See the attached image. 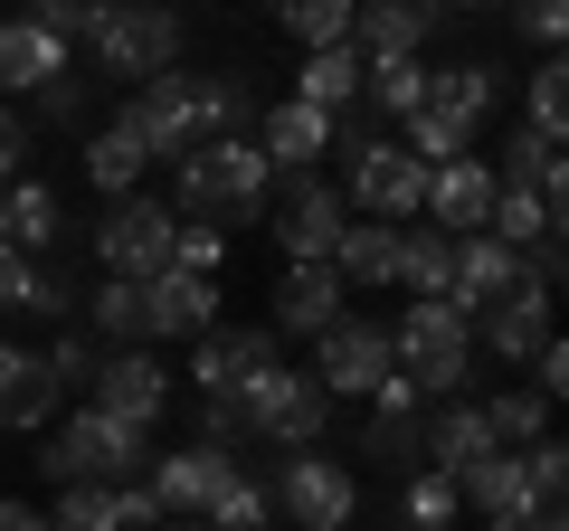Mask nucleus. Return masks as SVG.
Masks as SVG:
<instances>
[{"label": "nucleus", "mask_w": 569, "mask_h": 531, "mask_svg": "<svg viewBox=\"0 0 569 531\" xmlns=\"http://www.w3.org/2000/svg\"><path fill=\"white\" fill-rule=\"evenodd\" d=\"M569 67L560 58H541V67H531V86H522V104H531V133H550V143H560V114H569Z\"/></svg>", "instance_id": "nucleus-42"}, {"label": "nucleus", "mask_w": 569, "mask_h": 531, "mask_svg": "<svg viewBox=\"0 0 569 531\" xmlns=\"http://www.w3.org/2000/svg\"><path fill=\"white\" fill-rule=\"evenodd\" d=\"M20 162H29V123L10 114V104H0V190L20 181Z\"/></svg>", "instance_id": "nucleus-49"}, {"label": "nucleus", "mask_w": 569, "mask_h": 531, "mask_svg": "<svg viewBox=\"0 0 569 531\" xmlns=\"http://www.w3.org/2000/svg\"><path fill=\"white\" fill-rule=\"evenodd\" d=\"M493 104H503V67L456 58V67H427V96H418V114H408V123H437L447 143H475V133L493 123Z\"/></svg>", "instance_id": "nucleus-10"}, {"label": "nucleus", "mask_w": 569, "mask_h": 531, "mask_svg": "<svg viewBox=\"0 0 569 531\" xmlns=\"http://www.w3.org/2000/svg\"><path fill=\"white\" fill-rule=\"evenodd\" d=\"M238 418H247V447L305 455V447H323V428H332V389L313 380V370H295V361H266L257 380L238 389Z\"/></svg>", "instance_id": "nucleus-2"}, {"label": "nucleus", "mask_w": 569, "mask_h": 531, "mask_svg": "<svg viewBox=\"0 0 569 531\" xmlns=\"http://www.w3.org/2000/svg\"><path fill=\"white\" fill-rule=\"evenodd\" d=\"M456 503H475V512H503V503H531V493H522V455H512V447L475 455V465L456 474Z\"/></svg>", "instance_id": "nucleus-31"}, {"label": "nucleus", "mask_w": 569, "mask_h": 531, "mask_svg": "<svg viewBox=\"0 0 569 531\" xmlns=\"http://www.w3.org/2000/svg\"><path fill=\"white\" fill-rule=\"evenodd\" d=\"M20 285H29V257H20V247H0V313H20Z\"/></svg>", "instance_id": "nucleus-51"}, {"label": "nucleus", "mask_w": 569, "mask_h": 531, "mask_svg": "<svg viewBox=\"0 0 569 531\" xmlns=\"http://www.w3.org/2000/svg\"><path fill=\"white\" fill-rule=\"evenodd\" d=\"M389 370H399V380H418L427 399H456V389L475 380V332H466V313L408 304L399 323H389Z\"/></svg>", "instance_id": "nucleus-4"}, {"label": "nucleus", "mask_w": 569, "mask_h": 531, "mask_svg": "<svg viewBox=\"0 0 569 531\" xmlns=\"http://www.w3.org/2000/svg\"><path fill=\"white\" fill-rule=\"evenodd\" d=\"M39 361H48V380H58V389H86V380H96V361H104V351L86 342V332H58V342H48Z\"/></svg>", "instance_id": "nucleus-45"}, {"label": "nucleus", "mask_w": 569, "mask_h": 531, "mask_svg": "<svg viewBox=\"0 0 569 531\" xmlns=\"http://www.w3.org/2000/svg\"><path fill=\"white\" fill-rule=\"evenodd\" d=\"M86 48H96V67L114 86H142V77H162V67H181V10L171 0H114L86 29Z\"/></svg>", "instance_id": "nucleus-6"}, {"label": "nucleus", "mask_w": 569, "mask_h": 531, "mask_svg": "<svg viewBox=\"0 0 569 531\" xmlns=\"http://www.w3.org/2000/svg\"><path fill=\"white\" fill-rule=\"evenodd\" d=\"M332 152H342V200H351V219H389V228L418 219L427 171L408 162L399 133H370V143H332Z\"/></svg>", "instance_id": "nucleus-7"}, {"label": "nucleus", "mask_w": 569, "mask_h": 531, "mask_svg": "<svg viewBox=\"0 0 569 531\" xmlns=\"http://www.w3.org/2000/svg\"><path fill=\"white\" fill-rule=\"evenodd\" d=\"M512 285H531V275H522V257H512L503 238H485V228H475V238H456V275H447V294H437V304L475 323V313H485V304H503Z\"/></svg>", "instance_id": "nucleus-18"}, {"label": "nucleus", "mask_w": 569, "mask_h": 531, "mask_svg": "<svg viewBox=\"0 0 569 531\" xmlns=\"http://www.w3.org/2000/svg\"><path fill=\"white\" fill-rule=\"evenodd\" d=\"M276 10V29L295 48H342L351 39V0H266Z\"/></svg>", "instance_id": "nucleus-34"}, {"label": "nucleus", "mask_w": 569, "mask_h": 531, "mask_svg": "<svg viewBox=\"0 0 569 531\" xmlns=\"http://www.w3.org/2000/svg\"><path fill=\"white\" fill-rule=\"evenodd\" d=\"M209 323H219V275L162 266V275L142 285V332H162V342H200Z\"/></svg>", "instance_id": "nucleus-19"}, {"label": "nucleus", "mask_w": 569, "mask_h": 531, "mask_svg": "<svg viewBox=\"0 0 569 531\" xmlns=\"http://www.w3.org/2000/svg\"><path fill=\"white\" fill-rule=\"evenodd\" d=\"M152 531H209V522H152Z\"/></svg>", "instance_id": "nucleus-55"}, {"label": "nucleus", "mask_w": 569, "mask_h": 531, "mask_svg": "<svg viewBox=\"0 0 569 531\" xmlns=\"http://www.w3.org/2000/svg\"><path fill=\"white\" fill-rule=\"evenodd\" d=\"M142 465H152V437L123 428V418H104V409H77L58 428V447L39 455L48 484H142Z\"/></svg>", "instance_id": "nucleus-3"}, {"label": "nucleus", "mask_w": 569, "mask_h": 531, "mask_svg": "<svg viewBox=\"0 0 569 531\" xmlns=\"http://www.w3.org/2000/svg\"><path fill=\"white\" fill-rule=\"evenodd\" d=\"M20 313H48V323H67V313H86V294H77V275H67V257H29Z\"/></svg>", "instance_id": "nucleus-40"}, {"label": "nucleus", "mask_w": 569, "mask_h": 531, "mask_svg": "<svg viewBox=\"0 0 569 531\" xmlns=\"http://www.w3.org/2000/svg\"><path fill=\"white\" fill-rule=\"evenodd\" d=\"M123 123H133L142 133V152H152V162H181L190 143H209V123H200V77H190V67H162V77H142L133 96H123Z\"/></svg>", "instance_id": "nucleus-8"}, {"label": "nucleus", "mask_w": 569, "mask_h": 531, "mask_svg": "<svg viewBox=\"0 0 569 531\" xmlns=\"http://www.w3.org/2000/svg\"><path fill=\"white\" fill-rule=\"evenodd\" d=\"M266 200H276V247L284 257H332V238L351 228L342 181H323V171H284V190H266Z\"/></svg>", "instance_id": "nucleus-12"}, {"label": "nucleus", "mask_w": 569, "mask_h": 531, "mask_svg": "<svg viewBox=\"0 0 569 531\" xmlns=\"http://www.w3.org/2000/svg\"><path fill=\"white\" fill-rule=\"evenodd\" d=\"M266 493H276V522L284 531H351L361 512V474L342 455H266Z\"/></svg>", "instance_id": "nucleus-5"}, {"label": "nucleus", "mask_w": 569, "mask_h": 531, "mask_svg": "<svg viewBox=\"0 0 569 531\" xmlns=\"http://www.w3.org/2000/svg\"><path fill=\"white\" fill-rule=\"evenodd\" d=\"M313 380H323L332 399H370V389L389 380V323H370V313L323 323L313 332Z\"/></svg>", "instance_id": "nucleus-13"}, {"label": "nucleus", "mask_w": 569, "mask_h": 531, "mask_svg": "<svg viewBox=\"0 0 569 531\" xmlns=\"http://www.w3.org/2000/svg\"><path fill=\"white\" fill-rule=\"evenodd\" d=\"M104 10H114V0H29V20H39V29H58V39H86V29H96Z\"/></svg>", "instance_id": "nucleus-46"}, {"label": "nucleus", "mask_w": 569, "mask_h": 531, "mask_svg": "<svg viewBox=\"0 0 569 531\" xmlns=\"http://www.w3.org/2000/svg\"><path fill=\"white\" fill-rule=\"evenodd\" d=\"M58 399H67V389L48 380V361H39V351L0 342V428H10V437L48 428V418H58Z\"/></svg>", "instance_id": "nucleus-24"}, {"label": "nucleus", "mask_w": 569, "mask_h": 531, "mask_svg": "<svg viewBox=\"0 0 569 531\" xmlns=\"http://www.w3.org/2000/svg\"><path fill=\"white\" fill-rule=\"evenodd\" d=\"M342 313H351V285L332 275L323 257H284V266H276V323H266V332H284V342H313V332L342 323Z\"/></svg>", "instance_id": "nucleus-15"}, {"label": "nucleus", "mask_w": 569, "mask_h": 531, "mask_svg": "<svg viewBox=\"0 0 569 531\" xmlns=\"http://www.w3.org/2000/svg\"><path fill=\"white\" fill-rule=\"evenodd\" d=\"M456 20V0H351V58H418L427 39H437V29Z\"/></svg>", "instance_id": "nucleus-14"}, {"label": "nucleus", "mask_w": 569, "mask_h": 531, "mask_svg": "<svg viewBox=\"0 0 569 531\" xmlns=\"http://www.w3.org/2000/svg\"><path fill=\"white\" fill-rule=\"evenodd\" d=\"M86 323H96L114 351H142V342H152V332H142V285H123V275H104V285L86 294Z\"/></svg>", "instance_id": "nucleus-33"}, {"label": "nucleus", "mask_w": 569, "mask_h": 531, "mask_svg": "<svg viewBox=\"0 0 569 531\" xmlns=\"http://www.w3.org/2000/svg\"><path fill=\"white\" fill-rule=\"evenodd\" d=\"M493 190H541V200H560V143L522 123L512 152H503V171H493Z\"/></svg>", "instance_id": "nucleus-32"}, {"label": "nucleus", "mask_w": 569, "mask_h": 531, "mask_svg": "<svg viewBox=\"0 0 569 531\" xmlns=\"http://www.w3.org/2000/svg\"><path fill=\"white\" fill-rule=\"evenodd\" d=\"M10 247H20V257H58V247H67V209H58V190L10 181Z\"/></svg>", "instance_id": "nucleus-29"}, {"label": "nucleus", "mask_w": 569, "mask_h": 531, "mask_svg": "<svg viewBox=\"0 0 569 531\" xmlns=\"http://www.w3.org/2000/svg\"><path fill=\"white\" fill-rule=\"evenodd\" d=\"M332 275H342V285H389V275H399V228L389 219H351L342 238H332Z\"/></svg>", "instance_id": "nucleus-26"}, {"label": "nucleus", "mask_w": 569, "mask_h": 531, "mask_svg": "<svg viewBox=\"0 0 569 531\" xmlns=\"http://www.w3.org/2000/svg\"><path fill=\"white\" fill-rule=\"evenodd\" d=\"M466 332H475V351H493L503 370H522L531 351L550 342V294H541V285H512L503 304H485V313H475Z\"/></svg>", "instance_id": "nucleus-21"}, {"label": "nucleus", "mask_w": 569, "mask_h": 531, "mask_svg": "<svg viewBox=\"0 0 569 531\" xmlns=\"http://www.w3.org/2000/svg\"><path fill=\"white\" fill-rule=\"evenodd\" d=\"M456 10H503V0H456Z\"/></svg>", "instance_id": "nucleus-56"}, {"label": "nucleus", "mask_w": 569, "mask_h": 531, "mask_svg": "<svg viewBox=\"0 0 569 531\" xmlns=\"http://www.w3.org/2000/svg\"><path fill=\"white\" fill-rule=\"evenodd\" d=\"M361 77H370V114L380 123H408L418 96H427V58H380V67H361Z\"/></svg>", "instance_id": "nucleus-37"}, {"label": "nucleus", "mask_w": 569, "mask_h": 531, "mask_svg": "<svg viewBox=\"0 0 569 531\" xmlns=\"http://www.w3.org/2000/svg\"><path fill=\"white\" fill-rule=\"evenodd\" d=\"M266 361H276V332L266 323H209L200 342H190V389H200V399H238Z\"/></svg>", "instance_id": "nucleus-16"}, {"label": "nucleus", "mask_w": 569, "mask_h": 531, "mask_svg": "<svg viewBox=\"0 0 569 531\" xmlns=\"http://www.w3.org/2000/svg\"><path fill=\"white\" fill-rule=\"evenodd\" d=\"M295 96L323 104V114L361 104V58H351V48H305V77H295Z\"/></svg>", "instance_id": "nucleus-30"}, {"label": "nucleus", "mask_w": 569, "mask_h": 531, "mask_svg": "<svg viewBox=\"0 0 569 531\" xmlns=\"http://www.w3.org/2000/svg\"><path fill=\"white\" fill-rule=\"evenodd\" d=\"M142 171H152V152H142L133 123H96V143H86V181L104 190V200H123V190H142Z\"/></svg>", "instance_id": "nucleus-27"}, {"label": "nucleus", "mask_w": 569, "mask_h": 531, "mask_svg": "<svg viewBox=\"0 0 569 531\" xmlns=\"http://www.w3.org/2000/svg\"><path fill=\"white\" fill-rule=\"evenodd\" d=\"M171 266L219 275V266H228V238H219V228H200V219H181V228H171Z\"/></svg>", "instance_id": "nucleus-44"}, {"label": "nucleus", "mask_w": 569, "mask_h": 531, "mask_svg": "<svg viewBox=\"0 0 569 531\" xmlns=\"http://www.w3.org/2000/svg\"><path fill=\"white\" fill-rule=\"evenodd\" d=\"M266 190H276V171H266V152L247 143V133H209V143L181 152V209L171 219H200V228H257L266 219Z\"/></svg>", "instance_id": "nucleus-1"}, {"label": "nucleus", "mask_w": 569, "mask_h": 531, "mask_svg": "<svg viewBox=\"0 0 569 531\" xmlns=\"http://www.w3.org/2000/svg\"><path fill=\"white\" fill-rule=\"evenodd\" d=\"M48 77H67V39L39 29L29 10H20V20H0V96H39Z\"/></svg>", "instance_id": "nucleus-25"}, {"label": "nucleus", "mask_w": 569, "mask_h": 531, "mask_svg": "<svg viewBox=\"0 0 569 531\" xmlns=\"http://www.w3.org/2000/svg\"><path fill=\"white\" fill-rule=\"evenodd\" d=\"M162 522V503H152V484H123V531H152Z\"/></svg>", "instance_id": "nucleus-52"}, {"label": "nucleus", "mask_w": 569, "mask_h": 531, "mask_svg": "<svg viewBox=\"0 0 569 531\" xmlns=\"http://www.w3.org/2000/svg\"><path fill=\"white\" fill-rule=\"evenodd\" d=\"M475 455H493V428H485V409H475V399H427V455L418 465L427 474H466Z\"/></svg>", "instance_id": "nucleus-23"}, {"label": "nucleus", "mask_w": 569, "mask_h": 531, "mask_svg": "<svg viewBox=\"0 0 569 531\" xmlns=\"http://www.w3.org/2000/svg\"><path fill=\"white\" fill-rule=\"evenodd\" d=\"M485 531H560V512L550 503H503V512H485Z\"/></svg>", "instance_id": "nucleus-50"}, {"label": "nucleus", "mask_w": 569, "mask_h": 531, "mask_svg": "<svg viewBox=\"0 0 569 531\" xmlns=\"http://www.w3.org/2000/svg\"><path fill=\"white\" fill-rule=\"evenodd\" d=\"M503 10H512V29H522V39H560V20H569V0H503Z\"/></svg>", "instance_id": "nucleus-48"}, {"label": "nucleus", "mask_w": 569, "mask_h": 531, "mask_svg": "<svg viewBox=\"0 0 569 531\" xmlns=\"http://www.w3.org/2000/svg\"><path fill=\"white\" fill-rule=\"evenodd\" d=\"M0 531H48V512H29V503H0Z\"/></svg>", "instance_id": "nucleus-53"}, {"label": "nucleus", "mask_w": 569, "mask_h": 531, "mask_svg": "<svg viewBox=\"0 0 569 531\" xmlns=\"http://www.w3.org/2000/svg\"><path fill=\"white\" fill-rule=\"evenodd\" d=\"M485 428H493V447L522 455L531 437H550V399H541V389H493V399H485Z\"/></svg>", "instance_id": "nucleus-35"}, {"label": "nucleus", "mask_w": 569, "mask_h": 531, "mask_svg": "<svg viewBox=\"0 0 569 531\" xmlns=\"http://www.w3.org/2000/svg\"><path fill=\"white\" fill-rule=\"evenodd\" d=\"M96 409L152 437V428H162V409H171V370L152 361V351H104V361H96Z\"/></svg>", "instance_id": "nucleus-17"}, {"label": "nucleus", "mask_w": 569, "mask_h": 531, "mask_svg": "<svg viewBox=\"0 0 569 531\" xmlns=\"http://www.w3.org/2000/svg\"><path fill=\"white\" fill-rule=\"evenodd\" d=\"M418 455H427V389L389 370V380L370 389V418H361V465L418 474Z\"/></svg>", "instance_id": "nucleus-11"}, {"label": "nucleus", "mask_w": 569, "mask_h": 531, "mask_svg": "<svg viewBox=\"0 0 569 531\" xmlns=\"http://www.w3.org/2000/svg\"><path fill=\"white\" fill-rule=\"evenodd\" d=\"M39 114H48V123H86V114H96V96H86V77H77V67L39 86Z\"/></svg>", "instance_id": "nucleus-47"}, {"label": "nucleus", "mask_w": 569, "mask_h": 531, "mask_svg": "<svg viewBox=\"0 0 569 531\" xmlns=\"http://www.w3.org/2000/svg\"><path fill=\"white\" fill-rule=\"evenodd\" d=\"M48 531H123V484H58Z\"/></svg>", "instance_id": "nucleus-38"}, {"label": "nucleus", "mask_w": 569, "mask_h": 531, "mask_svg": "<svg viewBox=\"0 0 569 531\" xmlns=\"http://www.w3.org/2000/svg\"><path fill=\"white\" fill-rule=\"evenodd\" d=\"M247 114H257L247 67H209V77H200V123H209V133H247Z\"/></svg>", "instance_id": "nucleus-39"}, {"label": "nucleus", "mask_w": 569, "mask_h": 531, "mask_svg": "<svg viewBox=\"0 0 569 531\" xmlns=\"http://www.w3.org/2000/svg\"><path fill=\"white\" fill-rule=\"evenodd\" d=\"M247 143L266 152V171H313L332 152V114H323V104H305V96H284V104H266V123L247 133Z\"/></svg>", "instance_id": "nucleus-22"}, {"label": "nucleus", "mask_w": 569, "mask_h": 531, "mask_svg": "<svg viewBox=\"0 0 569 531\" xmlns=\"http://www.w3.org/2000/svg\"><path fill=\"white\" fill-rule=\"evenodd\" d=\"M190 447H247L238 399H190Z\"/></svg>", "instance_id": "nucleus-43"}, {"label": "nucleus", "mask_w": 569, "mask_h": 531, "mask_svg": "<svg viewBox=\"0 0 569 531\" xmlns=\"http://www.w3.org/2000/svg\"><path fill=\"white\" fill-rule=\"evenodd\" d=\"M171 209L162 200H142V190H123L114 209H104V228H96V257H104V275H123V285H152L171 266Z\"/></svg>", "instance_id": "nucleus-9"}, {"label": "nucleus", "mask_w": 569, "mask_h": 531, "mask_svg": "<svg viewBox=\"0 0 569 531\" xmlns=\"http://www.w3.org/2000/svg\"><path fill=\"white\" fill-rule=\"evenodd\" d=\"M399 531H456V522H399Z\"/></svg>", "instance_id": "nucleus-54"}, {"label": "nucleus", "mask_w": 569, "mask_h": 531, "mask_svg": "<svg viewBox=\"0 0 569 531\" xmlns=\"http://www.w3.org/2000/svg\"><path fill=\"white\" fill-rule=\"evenodd\" d=\"M418 219H437L447 238H475V228L493 219V162H475V152L437 162V171H427V200H418Z\"/></svg>", "instance_id": "nucleus-20"}, {"label": "nucleus", "mask_w": 569, "mask_h": 531, "mask_svg": "<svg viewBox=\"0 0 569 531\" xmlns=\"http://www.w3.org/2000/svg\"><path fill=\"white\" fill-rule=\"evenodd\" d=\"M447 275H456V238L408 219V228H399V275H389V285H408L418 304H437V294H447Z\"/></svg>", "instance_id": "nucleus-28"}, {"label": "nucleus", "mask_w": 569, "mask_h": 531, "mask_svg": "<svg viewBox=\"0 0 569 531\" xmlns=\"http://www.w3.org/2000/svg\"><path fill=\"white\" fill-rule=\"evenodd\" d=\"M456 512H466V503H456V484H447V474H399V522H456Z\"/></svg>", "instance_id": "nucleus-41"}, {"label": "nucleus", "mask_w": 569, "mask_h": 531, "mask_svg": "<svg viewBox=\"0 0 569 531\" xmlns=\"http://www.w3.org/2000/svg\"><path fill=\"white\" fill-rule=\"evenodd\" d=\"M550 228H560V200H541V190H493V219H485V238L531 247V238H550Z\"/></svg>", "instance_id": "nucleus-36"}]
</instances>
